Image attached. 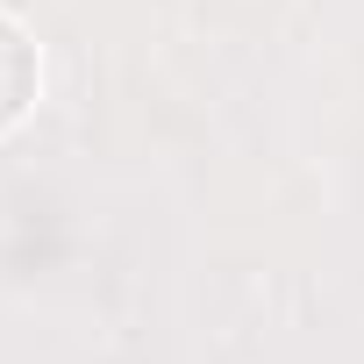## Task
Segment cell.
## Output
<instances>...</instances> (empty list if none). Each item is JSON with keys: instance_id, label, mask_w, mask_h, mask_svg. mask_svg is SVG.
Wrapping results in <instances>:
<instances>
[{"instance_id": "cell-1", "label": "cell", "mask_w": 364, "mask_h": 364, "mask_svg": "<svg viewBox=\"0 0 364 364\" xmlns=\"http://www.w3.org/2000/svg\"><path fill=\"white\" fill-rule=\"evenodd\" d=\"M29 93H36V50L15 22H0V129L29 107Z\"/></svg>"}]
</instances>
